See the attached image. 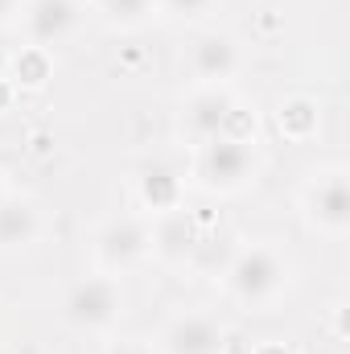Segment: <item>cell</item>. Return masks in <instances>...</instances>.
<instances>
[{
	"instance_id": "18",
	"label": "cell",
	"mask_w": 350,
	"mask_h": 354,
	"mask_svg": "<svg viewBox=\"0 0 350 354\" xmlns=\"http://www.w3.org/2000/svg\"><path fill=\"white\" fill-rule=\"evenodd\" d=\"M330 334H334V342H347V301L330 305Z\"/></svg>"
},
{
	"instance_id": "4",
	"label": "cell",
	"mask_w": 350,
	"mask_h": 354,
	"mask_svg": "<svg viewBox=\"0 0 350 354\" xmlns=\"http://www.w3.org/2000/svg\"><path fill=\"white\" fill-rule=\"evenodd\" d=\"M128 313V292H124V276H107V272H87L79 276L66 297H62V322L75 334L87 338H107L120 330Z\"/></svg>"
},
{
	"instance_id": "5",
	"label": "cell",
	"mask_w": 350,
	"mask_h": 354,
	"mask_svg": "<svg viewBox=\"0 0 350 354\" xmlns=\"http://www.w3.org/2000/svg\"><path fill=\"white\" fill-rule=\"evenodd\" d=\"M223 132H256L248 128V107L239 103L235 87H190L177 107V140L194 149Z\"/></svg>"
},
{
	"instance_id": "1",
	"label": "cell",
	"mask_w": 350,
	"mask_h": 354,
	"mask_svg": "<svg viewBox=\"0 0 350 354\" xmlns=\"http://www.w3.org/2000/svg\"><path fill=\"white\" fill-rule=\"evenodd\" d=\"M223 297L243 313H272L297 284V260L276 239H248L223 264Z\"/></svg>"
},
{
	"instance_id": "13",
	"label": "cell",
	"mask_w": 350,
	"mask_h": 354,
	"mask_svg": "<svg viewBox=\"0 0 350 354\" xmlns=\"http://www.w3.org/2000/svg\"><path fill=\"white\" fill-rule=\"evenodd\" d=\"M272 128L276 136H284L288 145H309L317 132H322V103L305 91H293V95H280L276 107H272Z\"/></svg>"
},
{
	"instance_id": "17",
	"label": "cell",
	"mask_w": 350,
	"mask_h": 354,
	"mask_svg": "<svg viewBox=\"0 0 350 354\" xmlns=\"http://www.w3.org/2000/svg\"><path fill=\"white\" fill-rule=\"evenodd\" d=\"M91 354H157V351H153L149 338H116V334H107Z\"/></svg>"
},
{
	"instance_id": "15",
	"label": "cell",
	"mask_w": 350,
	"mask_h": 354,
	"mask_svg": "<svg viewBox=\"0 0 350 354\" xmlns=\"http://www.w3.org/2000/svg\"><path fill=\"white\" fill-rule=\"evenodd\" d=\"M91 12L107 25V29H140L157 17V0H91Z\"/></svg>"
},
{
	"instance_id": "20",
	"label": "cell",
	"mask_w": 350,
	"mask_h": 354,
	"mask_svg": "<svg viewBox=\"0 0 350 354\" xmlns=\"http://www.w3.org/2000/svg\"><path fill=\"white\" fill-rule=\"evenodd\" d=\"M248 354H293V346H288V342H280V338H264V342H256Z\"/></svg>"
},
{
	"instance_id": "9",
	"label": "cell",
	"mask_w": 350,
	"mask_h": 354,
	"mask_svg": "<svg viewBox=\"0 0 350 354\" xmlns=\"http://www.w3.org/2000/svg\"><path fill=\"white\" fill-rule=\"evenodd\" d=\"M83 21H87V4L83 0H25L17 29H21L25 46H37V50L54 54L58 46L79 37Z\"/></svg>"
},
{
	"instance_id": "23",
	"label": "cell",
	"mask_w": 350,
	"mask_h": 354,
	"mask_svg": "<svg viewBox=\"0 0 350 354\" xmlns=\"http://www.w3.org/2000/svg\"><path fill=\"white\" fill-rule=\"evenodd\" d=\"M8 189H12V185H8V174H4V169H0V198H4V194H8Z\"/></svg>"
},
{
	"instance_id": "11",
	"label": "cell",
	"mask_w": 350,
	"mask_h": 354,
	"mask_svg": "<svg viewBox=\"0 0 350 354\" xmlns=\"http://www.w3.org/2000/svg\"><path fill=\"white\" fill-rule=\"evenodd\" d=\"M149 239H153V264L185 268L202 252V223L185 206H177L169 214L149 218Z\"/></svg>"
},
{
	"instance_id": "21",
	"label": "cell",
	"mask_w": 350,
	"mask_h": 354,
	"mask_svg": "<svg viewBox=\"0 0 350 354\" xmlns=\"http://www.w3.org/2000/svg\"><path fill=\"white\" fill-rule=\"evenodd\" d=\"M12 95H17V91H12V83H8V79L0 75V111H8V103H12Z\"/></svg>"
},
{
	"instance_id": "16",
	"label": "cell",
	"mask_w": 350,
	"mask_h": 354,
	"mask_svg": "<svg viewBox=\"0 0 350 354\" xmlns=\"http://www.w3.org/2000/svg\"><path fill=\"white\" fill-rule=\"evenodd\" d=\"M219 4H223V0H157V17L177 21V25H185V21H206Z\"/></svg>"
},
{
	"instance_id": "22",
	"label": "cell",
	"mask_w": 350,
	"mask_h": 354,
	"mask_svg": "<svg viewBox=\"0 0 350 354\" xmlns=\"http://www.w3.org/2000/svg\"><path fill=\"white\" fill-rule=\"evenodd\" d=\"M8 54H12V46H8V33H0V75H4V66H8Z\"/></svg>"
},
{
	"instance_id": "3",
	"label": "cell",
	"mask_w": 350,
	"mask_h": 354,
	"mask_svg": "<svg viewBox=\"0 0 350 354\" xmlns=\"http://www.w3.org/2000/svg\"><path fill=\"white\" fill-rule=\"evenodd\" d=\"M301 223L322 239H347L350 235V169L347 161H322L309 169L297 189Z\"/></svg>"
},
{
	"instance_id": "19",
	"label": "cell",
	"mask_w": 350,
	"mask_h": 354,
	"mask_svg": "<svg viewBox=\"0 0 350 354\" xmlns=\"http://www.w3.org/2000/svg\"><path fill=\"white\" fill-rule=\"evenodd\" d=\"M21 8H25V0H0V33L17 29V21H21Z\"/></svg>"
},
{
	"instance_id": "2",
	"label": "cell",
	"mask_w": 350,
	"mask_h": 354,
	"mask_svg": "<svg viewBox=\"0 0 350 354\" xmlns=\"http://www.w3.org/2000/svg\"><path fill=\"white\" fill-rule=\"evenodd\" d=\"M264 169V149L256 132H223L190 149V185L210 198H235L256 185Z\"/></svg>"
},
{
	"instance_id": "10",
	"label": "cell",
	"mask_w": 350,
	"mask_h": 354,
	"mask_svg": "<svg viewBox=\"0 0 350 354\" xmlns=\"http://www.w3.org/2000/svg\"><path fill=\"white\" fill-rule=\"evenodd\" d=\"M46 206L25 194V189H8L0 198V256H25L46 239Z\"/></svg>"
},
{
	"instance_id": "14",
	"label": "cell",
	"mask_w": 350,
	"mask_h": 354,
	"mask_svg": "<svg viewBox=\"0 0 350 354\" xmlns=\"http://www.w3.org/2000/svg\"><path fill=\"white\" fill-rule=\"evenodd\" d=\"M4 79L12 83V91H42L54 79V54L37 50V46H21V50L8 54Z\"/></svg>"
},
{
	"instance_id": "8",
	"label": "cell",
	"mask_w": 350,
	"mask_h": 354,
	"mask_svg": "<svg viewBox=\"0 0 350 354\" xmlns=\"http://www.w3.org/2000/svg\"><path fill=\"white\" fill-rule=\"evenodd\" d=\"M157 354H223L227 351V326L210 309H174L161 330L153 334Z\"/></svg>"
},
{
	"instance_id": "7",
	"label": "cell",
	"mask_w": 350,
	"mask_h": 354,
	"mask_svg": "<svg viewBox=\"0 0 350 354\" xmlns=\"http://www.w3.org/2000/svg\"><path fill=\"white\" fill-rule=\"evenodd\" d=\"M248 66V46L231 29H202L185 50L190 87H231Z\"/></svg>"
},
{
	"instance_id": "12",
	"label": "cell",
	"mask_w": 350,
	"mask_h": 354,
	"mask_svg": "<svg viewBox=\"0 0 350 354\" xmlns=\"http://www.w3.org/2000/svg\"><path fill=\"white\" fill-rule=\"evenodd\" d=\"M132 189H136V206H140L145 218H157V214H169L177 206H185V181L165 161L145 165L132 181Z\"/></svg>"
},
{
	"instance_id": "6",
	"label": "cell",
	"mask_w": 350,
	"mask_h": 354,
	"mask_svg": "<svg viewBox=\"0 0 350 354\" xmlns=\"http://www.w3.org/2000/svg\"><path fill=\"white\" fill-rule=\"evenodd\" d=\"M91 260H95V272H107V276H128L136 268L153 264L149 218L145 214L103 218L91 235Z\"/></svg>"
}]
</instances>
